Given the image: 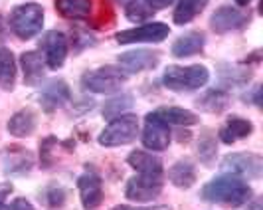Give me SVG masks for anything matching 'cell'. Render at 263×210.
Instances as JSON below:
<instances>
[{"mask_svg":"<svg viewBox=\"0 0 263 210\" xmlns=\"http://www.w3.org/2000/svg\"><path fill=\"white\" fill-rule=\"evenodd\" d=\"M251 197V188L243 183L239 177L234 174H224L204 184L202 188V198L206 202L214 204H224L228 208H239L243 206Z\"/></svg>","mask_w":263,"mask_h":210,"instance_id":"cell-1","label":"cell"},{"mask_svg":"<svg viewBox=\"0 0 263 210\" xmlns=\"http://www.w3.org/2000/svg\"><path fill=\"white\" fill-rule=\"evenodd\" d=\"M210 72L206 66H168L162 74V83L172 92H194L206 85Z\"/></svg>","mask_w":263,"mask_h":210,"instance_id":"cell-2","label":"cell"},{"mask_svg":"<svg viewBox=\"0 0 263 210\" xmlns=\"http://www.w3.org/2000/svg\"><path fill=\"white\" fill-rule=\"evenodd\" d=\"M44 26V8L36 2L18 4L10 14V28L20 40L38 36Z\"/></svg>","mask_w":263,"mask_h":210,"instance_id":"cell-3","label":"cell"},{"mask_svg":"<svg viewBox=\"0 0 263 210\" xmlns=\"http://www.w3.org/2000/svg\"><path fill=\"white\" fill-rule=\"evenodd\" d=\"M127 81V74L115 66L97 67L93 72H87L81 83L87 92L93 93H115L119 92Z\"/></svg>","mask_w":263,"mask_h":210,"instance_id":"cell-4","label":"cell"},{"mask_svg":"<svg viewBox=\"0 0 263 210\" xmlns=\"http://www.w3.org/2000/svg\"><path fill=\"white\" fill-rule=\"evenodd\" d=\"M139 135V119L135 115H119L111 119L103 131L99 133V145L103 147H121L129 145Z\"/></svg>","mask_w":263,"mask_h":210,"instance_id":"cell-5","label":"cell"},{"mask_svg":"<svg viewBox=\"0 0 263 210\" xmlns=\"http://www.w3.org/2000/svg\"><path fill=\"white\" fill-rule=\"evenodd\" d=\"M222 171L239 179H259L263 174V159L255 153H232L222 161Z\"/></svg>","mask_w":263,"mask_h":210,"instance_id":"cell-6","label":"cell"},{"mask_svg":"<svg viewBox=\"0 0 263 210\" xmlns=\"http://www.w3.org/2000/svg\"><path fill=\"white\" fill-rule=\"evenodd\" d=\"M40 50L44 52V62H46V66L52 67V69H60V67L66 64L67 50H69L66 34H62V32H58V30L46 32V34L42 36V40H40Z\"/></svg>","mask_w":263,"mask_h":210,"instance_id":"cell-7","label":"cell"},{"mask_svg":"<svg viewBox=\"0 0 263 210\" xmlns=\"http://www.w3.org/2000/svg\"><path fill=\"white\" fill-rule=\"evenodd\" d=\"M171 34V28L164 22H146L143 26L131 28V30H121L115 34V40L119 44H137V42H162Z\"/></svg>","mask_w":263,"mask_h":210,"instance_id":"cell-8","label":"cell"},{"mask_svg":"<svg viewBox=\"0 0 263 210\" xmlns=\"http://www.w3.org/2000/svg\"><path fill=\"white\" fill-rule=\"evenodd\" d=\"M143 145L151 151H164L171 145V125L157 111L145 117V131H143Z\"/></svg>","mask_w":263,"mask_h":210,"instance_id":"cell-9","label":"cell"},{"mask_svg":"<svg viewBox=\"0 0 263 210\" xmlns=\"http://www.w3.org/2000/svg\"><path fill=\"white\" fill-rule=\"evenodd\" d=\"M162 192V177H155V174H139L133 177L127 183V190L125 195L129 200H137V202H148L155 200Z\"/></svg>","mask_w":263,"mask_h":210,"instance_id":"cell-10","label":"cell"},{"mask_svg":"<svg viewBox=\"0 0 263 210\" xmlns=\"http://www.w3.org/2000/svg\"><path fill=\"white\" fill-rule=\"evenodd\" d=\"M248 22H250V14L236 6H220L210 18V26L216 34H228V32L241 30Z\"/></svg>","mask_w":263,"mask_h":210,"instance_id":"cell-11","label":"cell"},{"mask_svg":"<svg viewBox=\"0 0 263 210\" xmlns=\"http://www.w3.org/2000/svg\"><path fill=\"white\" fill-rule=\"evenodd\" d=\"M79 197L85 210H95L103 202V181L95 171H85L78 179Z\"/></svg>","mask_w":263,"mask_h":210,"instance_id":"cell-12","label":"cell"},{"mask_svg":"<svg viewBox=\"0 0 263 210\" xmlns=\"http://www.w3.org/2000/svg\"><path fill=\"white\" fill-rule=\"evenodd\" d=\"M71 99V92L64 79H53L40 92V105L46 113H53Z\"/></svg>","mask_w":263,"mask_h":210,"instance_id":"cell-13","label":"cell"},{"mask_svg":"<svg viewBox=\"0 0 263 210\" xmlns=\"http://www.w3.org/2000/svg\"><path fill=\"white\" fill-rule=\"evenodd\" d=\"M158 60H160L158 52H153V50H131L119 56V66L129 76V74H139V72L157 67Z\"/></svg>","mask_w":263,"mask_h":210,"instance_id":"cell-14","label":"cell"},{"mask_svg":"<svg viewBox=\"0 0 263 210\" xmlns=\"http://www.w3.org/2000/svg\"><path fill=\"white\" fill-rule=\"evenodd\" d=\"M0 157H2L4 172H12V174H24L34 165V157L30 155V151L24 147H16V145L2 149Z\"/></svg>","mask_w":263,"mask_h":210,"instance_id":"cell-15","label":"cell"},{"mask_svg":"<svg viewBox=\"0 0 263 210\" xmlns=\"http://www.w3.org/2000/svg\"><path fill=\"white\" fill-rule=\"evenodd\" d=\"M251 131H253V123H251L250 119L232 115V117L224 123V127L220 129L218 137H220V141H222V143L232 145V143H236V141H239V139L250 137Z\"/></svg>","mask_w":263,"mask_h":210,"instance_id":"cell-16","label":"cell"},{"mask_svg":"<svg viewBox=\"0 0 263 210\" xmlns=\"http://www.w3.org/2000/svg\"><path fill=\"white\" fill-rule=\"evenodd\" d=\"M55 8L67 20H89L93 16V0H55Z\"/></svg>","mask_w":263,"mask_h":210,"instance_id":"cell-17","label":"cell"},{"mask_svg":"<svg viewBox=\"0 0 263 210\" xmlns=\"http://www.w3.org/2000/svg\"><path fill=\"white\" fill-rule=\"evenodd\" d=\"M20 66L24 72L26 85H38L46 74V62L38 52H24L20 56Z\"/></svg>","mask_w":263,"mask_h":210,"instance_id":"cell-18","label":"cell"},{"mask_svg":"<svg viewBox=\"0 0 263 210\" xmlns=\"http://www.w3.org/2000/svg\"><path fill=\"white\" fill-rule=\"evenodd\" d=\"M206 46V38L202 32H188L184 36L176 38V42L172 44V56L174 58H188L200 54Z\"/></svg>","mask_w":263,"mask_h":210,"instance_id":"cell-19","label":"cell"},{"mask_svg":"<svg viewBox=\"0 0 263 210\" xmlns=\"http://www.w3.org/2000/svg\"><path fill=\"white\" fill-rule=\"evenodd\" d=\"M127 163L131 165L139 174H155V177H162V161L151 153L145 151H133L127 157Z\"/></svg>","mask_w":263,"mask_h":210,"instance_id":"cell-20","label":"cell"},{"mask_svg":"<svg viewBox=\"0 0 263 210\" xmlns=\"http://www.w3.org/2000/svg\"><path fill=\"white\" fill-rule=\"evenodd\" d=\"M36 123H38V117H36V113L32 109H20L10 117L6 129L14 137H28V135L34 133Z\"/></svg>","mask_w":263,"mask_h":210,"instance_id":"cell-21","label":"cell"},{"mask_svg":"<svg viewBox=\"0 0 263 210\" xmlns=\"http://www.w3.org/2000/svg\"><path fill=\"white\" fill-rule=\"evenodd\" d=\"M196 105L200 109L208 111V113H222L230 105V93L226 90H208L202 97L196 99Z\"/></svg>","mask_w":263,"mask_h":210,"instance_id":"cell-22","label":"cell"},{"mask_svg":"<svg viewBox=\"0 0 263 210\" xmlns=\"http://www.w3.org/2000/svg\"><path fill=\"white\" fill-rule=\"evenodd\" d=\"M210 0H178L176 8H174V24L184 26L188 22H192L198 14L208 6Z\"/></svg>","mask_w":263,"mask_h":210,"instance_id":"cell-23","label":"cell"},{"mask_svg":"<svg viewBox=\"0 0 263 210\" xmlns=\"http://www.w3.org/2000/svg\"><path fill=\"white\" fill-rule=\"evenodd\" d=\"M168 179L178 188H190L192 184L196 183V169H194V165L190 161H178L171 167Z\"/></svg>","mask_w":263,"mask_h":210,"instance_id":"cell-24","label":"cell"},{"mask_svg":"<svg viewBox=\"0 0 263 210\" xmlns=\"http://www.w3.org/2000/svg\"><path fill=\"white\" fill-rule=\"evenodd\" d=\"M16 85V62L8 48H0V87L12 92Z\"/></svg>","mask_w":263,"mask_h":210,"instance_id":"cell-25","label":"cell"},{"mask_svg":"<svg viewBox=\"0 0 263 210\" xmlns=\"http://www.w3.org/2000/svg\"><path fill=\"white\" fill-rule=\"evenodd\" d=\"M157 115L162 117L168 125H196L198 115L188 111V109H180V107H162L157 109Z\"/></svg>","mask_w":263,"mask_h":210,"instance_id":"cell-26","label":"cell"},{"mask_svg":"<svg viewBox=\"0 0 263 210\" xmlns=\"http://www.w3.org/2000/svg\"><path fill=\"white\" fill-rule=\"evenodd\" d=\"M220 79L226 85H246L251 79V72L241 66H230V64H222L220 66Z\"/></svg>","mask_w":263,"mask_h":210,"instance_id":"cell-27","label":"cell"},{"mask_svg":"<svg viewBox=\"0 0 263 210\" xmlns=\"http://www.w3.org/2000/svg\"><path fill=\"white\" fill-rule=\"evenodd\" d=\"M133 95L131 93H121V95H115V97H111L109 101H105L103 105V117L105 119H115L119 115H123L125 111H129L133 107Z\"/></svg>","mask_w":263,"mask_h":210,"instance_id":"cell-28","label":"cell"},{"mask_svg":"<svg viewBox=\"0 0 263 210\" xmlns=\"http://www.w3.org/2000/svg\"><path fill=\"white\" fill-rule=\"evenodd\" d=\"M125 14L131 22H145L155 14V10L146 4L145 0H129L125 4Z\"/></svg>","mask_w":263,"mask_h":210,"instance_id":"cell-29","label":"cell"},{"mask_svg":"<svg viewBox=\"0 0 263 210\" xmlns=\"http://www.w3.org/2000/svg\"><path fill=\"white\" fill-rule=\"evenodd\" d=\"M216 141L210 133H204V137L198 141V157L204 165H212V161L216 159Z\"/></svg>","mask_w":263,"mask_h":210,"instance_id":"cell-30","label":"cell"},{"mask_svg":"<svg viewBox=\"0 0 263 210\" xmlns=\"http://www.w3.org/2000/svg\"><path fill=\"white\" fill-rule=\"evenodd\" d=\"M66 188L53 184V186H48L46 192H44V198H46V204L50 208H62L66 204Z\"/></svg>","mask_w":263,"mask_h":210,"instance_id":"cell-31","label":"cell"},{"mask_svg":"<svg viewBox=\"0 0 263 210\" xmlns=\"http://www.w3.org/2000/svg\"><path fill=\"white\" fill-rule=\"evenodd\" d=\"M0 210H36L30 202H28L26 198H16V200H12V202H4L2 206H0Z\"/></svg>","mask_w":263,"mask_h":210,"instance_id":"cell-32","label":"cell"},{"mask_svg":"<svg viewBox=\"0 0 263 210\" xmlns=\"http://www.w3.org/2000/svg\"><path fill=\"white\" fill-rule=\"evenodd\" d=\"M259 95H261V85H255L253 90H251V93H246L243 95V101H251L253 105H261V99H259Z\"/></svg>","mask_w":263,"mask_h":210,"instance_id":"cell-33","label":"cell"},{"mask_svg":"<svg viewBox=\"0 0 263 210\" xmlns=\"http://www.w3.org/2000/svg\"><path fill=\"white\" fill-rule=\"evenodd\" d=\"M111 210H172V208L166 206V204H157V206H125V204H121V206H115V208Z\"/></svg>","mask_w":263,"mask_h":210,"instance_id":"cell-34","label":"cell"},{"mask_svg":"<svg viewBox=\"0 0 263 210\" xmlns=\"http://www.w3.org/2000/svg\"><path fill=\"white\" fill-rule=\"evenodd\" d=\"M145 2L157 12V10H162V8H168L174 0H145Z\"/></svg>","mask_w":263,"mask_h":210,"instance_id":"cell-35","label":"cell"},{"mask_svg":"<svg viewBox=\"0 0 263 210\" xmlns=\"http://www.w3.org/2000/svg\"><path fill=\"white\" fill-rule=\"evenodd\" d=\"M12 190H14V186L10 183H2V184H0V206L6 202V198L12 195Z\"/></svg>","mask_w":263,"mask_h":210,"instance_id":"cell-36","label":"cell"},{"mask_svg":"<svg viewBox=\"0 0 263 210\" xmlns=\"http://www.w3.org/2000/svg\"><path fill=\"white\" fill-rule=\"evenodd\" d=\"M246 210H263L261 206V198H255V200H251L250 204H248V208Z\"/></svg>","mask_w":263,"mask_h":210,"instance_id":"cell-37","label":"cell"},{"mask_svg":"<svg viewBox=\"0 0 263 210\" xmlns=\"http://www.w3.org/2000/svg\"><path fill=\"white\" fill-rule=\"evenodd\" d=\"M237 4H239V6H248V4H250L251 0H236Z\"/></svg>","mask_w":263,"mask_h":210,"instance_id":"cell-38","label":"cell"}]
</instances>
